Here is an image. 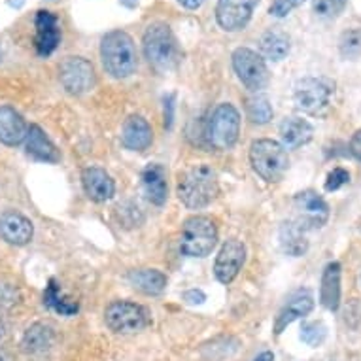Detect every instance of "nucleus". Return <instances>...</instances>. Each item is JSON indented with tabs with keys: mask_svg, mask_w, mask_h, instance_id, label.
Masks as SVG:
<instances>
[{
	"mask_svg": "<svg viewBox=\"0 0 361 361\" xmlns=\"http://www.w3.org/2000/svg\"><path fill=\"white\" fill-rule=\"evenodd\" d=\"M59 78L66 93L83 95L95 85V68L83 57H66L59 66Z\"/></svg>",
	"mask_w": 361,
	"mask_h": 361,
	"instance_id": "9d476101",
	"label": "nucleus"
},
{
	"mask_svg": "<svg viewBox=\"0 0 361 361\" xmlns=\"http://www.w3.org/2000/svg\"><path fill=\"white\" fill-rule=\"evenodd\" d=\"M144 55L157 71H172L180 61V48L171 27L161 21H155L146 29L142 38Z\"/></svg>",
	"mask_w": 361,
	"mask_h": 361,
	"instance_id": "7ed1b4c3",
	"label": "nucleus"
},
{
	"mask_svg": "<svg viewBox=\"0 0 361 361\" xmlns=\"http://www.w3.org/2000/svg\"><path fill=\"white\" fill-rule=\"evenodd\" d=\"M259 49L265 59H271L274 63L286 59L290 54V38L286 32L279 29H271L263 32L259 38Z\"/></svg>",
	"mask_w": 361,
	"mask_h": 361,
	"instance_id": "bb28decb",
	"label": "nucleus"
},
{
	"mask_svg": "<svg viewBox=\"0 0 361 361\" xmlns=\"http://www.w3.org/2000/svg\"><path fill=\"white\" fill-rule=\"evenodd\" d=\"M174 121V95H169L165 99V127L171 129Z\"/></svg>",
	"mask_w": 361,
	"mask_h": 361,
	"instance_id": "c9c22d12",
	"label": "nucleus"
},
{
	"mask_svg": "<svg viewBox=\"0 0 361 361\" xmlns=\"http://www.w3.org/2000/svg\"><path fill=\"white\" fill-rule=\"evenodd\" d=\"M142 185L149 202L155 207H163L169 197V185H166V171L157 163H152L142 171Z\"/></svg>",
	"mask_w": 361,
	"mask_h": 361,
	"instance_id": "412c9836",
	"label": "nucleus"
},
{
	"mask_svg": "<svg viewBox=\"0 0 361 361\" xmlns=\"http://www.w3.org/2000/svg\"><path fill=\"white\" fill-rule=\"evenodd\" d=\"M350 154L354 155L357 161H361V129L355 130L354 137L350 140Z\"/></svg>",
	"mask_w": 361,
	"mask_h": 361,
	"instance_id": "e433bc0d",
	"label": "nucleus"
},
{
	"mask_svg": "<svg viewBox=\"0 0 361 361\" xmlns=\"http://www.w3.org/2000/svg\"><path fill=\"white\" fill-rule=\"evenodd\" d=\"M246 114L252 123L265 125L273 119V104L261 93H254L246 99Z\"/></svg>",
	"mask_w": 361,
	"mask_h": 361,
	"instance_id": "c85d7f7f",
	"label": "nucleus"
},
{
	"mask_svg": "<svg viewBox=\"0 0 361 361\" xmlns=\"http://www.w3.org/2000/svg\"><path fill=\"white\" fill-rule=\"evenodd\" d=\"M279 238L284 254L291 255V257H301L302 254H307V229L299 221H286V224H282Z\"/></svg>",
	"mask_w": 361,
	"mask_h": 361,
	"instance_id": "393cba45",
	"label": "nucleus"
},
{
	"mask_svg": "<svg viewBox=\"0 0 361 361\" xmlns=\"http://www.w3.org/2000/svg\"><path fill=\"white\" fill-rule=\"evenodd\" d=\"M8 337H10V327H8L6 322L0 318V346L6 343Z\"/></svg>",
	"mask_w": 361,
	"mask_h": 361,
	"instance_id": "58836bf2",
	"label": "nucleus"
},
{
	"mask_svg": "<svg viewBox=\"0 0 361 361\" xmlns=\"http://www.w3.org/2000/svg\"><path fill=\"white\" fill-rule=\"evenodd\" d=\"M8 4L12 8H21L25 4V0H8Z\"/></svg>",
	"mask_w": 361,
	"mask_h": 361,
	"instance_id": "37998d69",
	"label": "nucleus"
},
{
	"mask_svg": "<svg viewBox=\"0 0 361 361\" xmlns=\"http://www.w3.org/2000/svg\"><path fill=\"white\" fill-rule=\"evenodd\" d=\"M36 36H35V48L36 54L40 57H49L54 54L61 42V30L57 25V16L48 10L36 12L35 18Z\"/></svg>",
	"mask_w": 361,
	"mask_h": 361,
	"instance_id": "4468645a",
	"label": "nucleus"
},
{
	"mask_svg": "<svg viewBox=\"0 0 361 361\" xmlns=\"http://www.w3.org/2000/svg\"><path fill=\"white\" fill-rule=\"evenodd\" d=\"M104 322L114 333H137L149 326V314L142 305L130 301H114L104 310Z\"/></svg>",
	"mask_w": 361,
	"mask_h": 361,
	"instance_id": "6e6552de",
	"label": "nucleus"
},
{
	"mask_svg": "<svg viewBox=\"0 0 361 361\" xmlns=\"http://www.w3.org/2000/svg\"><path fill=\"white\" fill-rule=\"evenodd\" d=\"M125 8H137L138 0H119Z\"/></svg>",
	"mask_w": 361,
	"mask_h": 361,
	"instance_id": "79ce46f5",
	"label": "nucleus"
},
{
	"mask_svg": "<svg viewBox=\"0 0 361 361\" xmlns=\"http://www.w3.org/2000/svg\"><path fill=\"white\" fill-rule=\"evenodd\" d=\"M184 299L191 302V305H202V302L207 301V295L201 290H190L184 293Z\"/></svg>",
	"mask_w": 361,
	"mask_h": 361,
	"instance_id": "4c0bfd02",
	"label": "nucleus"
},
{
	"mask_svg": "<svg viewBox=\"0 0 361 361\" xmlns=\"http://www.w3.org/2000/svg\"><path fill=\"white\" fill-rule=\"evenodd\" d=\"M127 279L133 288L146 295H161L166 288V276L157 269H135Z\"/></svg>",
	"mask_w": 361,
	"mask_h": 361,
	"instance_id": "a878e982",
	"label": "nucleus"
},
{
	"mask_svg": "<svg viewBox=\"0 0 361 361\" xmlns=\"http://www.w3.org/2000/svg\"><path fill=\"white\" fill-rule=\"evenodd\" d=\"M154 130L142 116H130L121 127V144L133 152H144L152 146Z\"/></svg>",
	"mask_w": 361,
	"mask_h": 361,
	"instance_id": "a211bd4d",
	"label": "nucleus"
},
{
	"mask_svg": "<svg viewBox=\"0 0 361 361\" xmlns=\"http://www.w3.org/2000/svg\"><path fill=\"white\" fill-rule=\"evenodd\" d=\"M44 305L54 310V312L61 314V316H74V314L80 310V305L78 301L66 297L63 291H61V286L57 284V280H49L48 288L44 291Z\"/></svg>",
	"mask_w": 361,
	"mask_h": 361,
	"instance_id": "cd10ccee",
	"label": "nucleus"
},
{
	"mask_svg": "<svg viewBox=\"0 0 361 361\" xmlns=\"http://www.w3.org/2000/svg\"><path fill=\"white\" fill-rule=\"evenodd\" d=\"M327 337V327L324 322H307L301 327V341L308 346H320Z\"/></svg>",
	"mask_w": 361,
	"mask_h": 361,
	"instance_id": "7c9ffc66",
	"label": "nucleus"
},
{
	"mask_svg": "<svg viewBox=\"0 0 361 361\" xmlns=\"http://www.w3.org/2000/svg\"><path fill=\"white\" fill-rule=\"evenodd\" d=\"M346 0H312V12L320 19H335L344 12Z\"/></svg>",
	"mask_w": 361,
	"mask_h": 361,
	"instance_id": "2f4dec72",
	"label": "nucleus"
},
{
	"mask_svg": "<svg viewBox=\"0 0 361 361\" xmlns=\"http://www.w3.org/2000/svg\"><path fill=\"white\" fill-rule=\"evenodd\" d=\"M254 361H274V354H273V352H269V350H267V352H261V354L257 355Z\"/></svg>",
	"mask_w": 361,
	"mask_h": 361,
	"instance_id": "a19ab883",
	"label": "nucleus"
},
{
	"mask_svg": "<svg viewBox=\"0 0 361 361\" xmlns=\"http://www.w3.org/2000/svg\"><path fill=\"white\" fill-rule=\"evenodd\" d=\"M219 191L218 174L207 163L188 166L178 174V199L190 210H201L216 199Z\"/></svg>",
	"mask_w": 361,
	"mask_h": 361,
	"instance_id": "f257e3e1",
	"label": "nucleus"
},
{
	"mask_svg": "<svg viewBox=\"0 0 361 361\" xmlns=\"http://www.w3.org/2000/svg\"><path fill=\"white\" fill-rule=\"evenodd\" d=\"M320 301L327 310H337L341 305V263H327L322 274Z\"/></svg>",
	"mask_w": 361,
	"mask_h": 361,
	"instance_id": "b1692460",
	"label": "nucleus"
},
{
	"mask_svg": "<svg viewBox=\"0 0 361 361\" xmlns=\"http://www.w3.org/2000/svg\"><path fill=\"white\" fill-rule=\"evenodd\" d=\"M82 185L85 195L95 202L110 201L116 193L112 176L101 166H87L82 172Z\"/></svg>",
	"mask_w": 361,
	"mask_h": 361,
	"instance_id": "dca6fc26",
	"label": "nucleus"
},
{
	"mask_svg": "<svg viewBox=\"0 0 361 361\" xmlns=\"http://www.w3.org/2000/svg\"><path fill=\"white\" fill-rule=\"evenodd\" d=\"M305 0H273V4L269 8V13L274 18H286L295 8H299Z\"/></svg>",
	"mask_w": 361,
	"mask_h": 361,
	"instance_id": "f704fd0d",
	"label": "nucleus"
},
{
	"mask_svg": "<svg viewBox=\"0 0 361 361\" xmlns=\"http://www.w3.org/2000/svg\"><path fill=\"white\" fill-rule=\"evenodd\" d=\"M25 148L32 159L42 161V163H57L61 159L59 149L55 148V144L46 137V133L38 125L29 127V133L25 138Z\"/></svg>",
	"mask_w": 361,
	"mask_h": 361,
	"instance_id": "aec40b11",
	"label": "nucleus"
},
{
	"mask_svg": "<svg viewBox=\"0 0 361 361\" xmlns=\"http://www.w3.org/2000/svg\"><path fill=\"white\" fill-rule=\"evenodd\" d=\"M101 59L106 72L116 80L129 78L137 71V48L125 30H112L101 42Z\"/></svg>",
	"mask_w": 361,
	"mask_h": 361,
	"instance_id": "f03ea898",
	"label": "nucleus"
},
{
	"mask_svg": "<svg viewBox=\"0 0 361 361\" xmlns=\"http://www.w3.org/2000/svg\"><path fill=\"white\" fill-rule=\"evenodd\" d=\"M57 341V333L49 324H32V326L25 331L23 338H21V348L25 354H42L48 352Z\"/></svg>",
	"mask_w": 361,
	"mask_h": 361,
	"instance_id": "5701e85b",
	"label": "nucleus"
},
{
	"mask_svg": "<svg viewBox=\"0 0 361 361\" xmlns=\"http://www.w3.org/2000/svg\"><path fill=\"white\" fill-rule=\"evenodd\" d=\"M333 93H335V83L331 80H327V78H302L295 83L293 101L301 112L316 116L329 106Z\"/></svg>",
	"mask_w": 361,
	"mask_h": 361,
	"instance_id": "0eeeda50",
	"label": "nucleus"
},
{
	"mask_svg": "<svg viewBox=\"0 0 361 361\" xmlns=\"http://www.w3.org/2000/svg\"><path fill=\"white\" fill-rule=\"evenodd\" d=\"M259 0H218L216 21L227 32L243 30L252 19Z\"/></svg>",
	"mask_w": 361,
	"mask_h": 361,
	"instance_id": "f8f14e48",
	"label": "nucleus"
},
{
	"mask_svg": "<svg viewBox=\"0 0 361 361\" xmlns=\"http://www.w3.org/2000/svg\"><path fill=\"white\" fill-rule=\"evenodd\" d=\"M35 227L29 218H25L23 214L10 210L0 216V237L4 238L8 244L13 246H25L32 240Z\"/></svg>",
	"mask_w": 361,
	"mask_h": 361,
	"instance_id": "2eb2a0df",
	"label": "nucleus"
},
{
	"mask_svg": "<svg viewBox=\"0 0 361 361\" xmlns=\"http://www.w3.org/2000/svg\"><path fill=\"white\" fill-rule=\"evenodd\" d=\"M346 184H350L348 171H344V169L337 166V169H333V171L327 174L326 191H337Z\"/></svg>",
	"mask_w": 361,
	"mask_h": 361,
	"instance_id": "72a5a7b5",
	"label": "nucleus"
},
{
	"mask_svg": "<svg viewBox=\"0 0 361 361\" xmlns=\"http://www.w3.org/2000/svg\"><path fill=\"white\" fill-rule=\"evenodd\" d=\"M19 301V290L13 284L0 282V310L16 307Z\"/></svg>",
	"mask_w": 361,
	"mask_h": 361,
	"instance_id": "473e14b6",
	"label": "nucleus"
},
{
	"mask_svg": "<svg viewBox=\"0 0 361 361\" xmlns=\"http://www.w3.org/2000/svg\"><path fill=\"white\" fill-rule=\"evenodd\" d=\"M338 51L343 55L344 59H355L361 54V29L344 30L338 40Z\"/></svg>",
	"mask_w": 361,
	"mask_h": 361,
	"instance_id": "c756f323",
	"label": "nucleus"
},
{
	"mask_svg": "<svg viewBox=\"0 0 361 361\" xmlns=\"http://www.w3.org/2000/svg\"><path fill=\"white\" fill-rule=\"evenodd\" d=\"M246 261V246L240 240L233 238L221 246L216 263H214V274L221 284H231L237 279V274L243 271Z\"/></svg>",
	"mask_w": 361,
	"mask_h": 361,
	"instance_id": "ddd939ff",
	"label": "nucleus"
},
{
	"mask_svg": "<svg viewBox=\"0 0 361 361\" xmlns=\"http://www.w3.org/2000/svg\"><path fill=\"white\" fill-rule=\"evenodd\" d=\"M297 210V221L305 227V229H322L329 219V207L316 191L307 190L297 193L293 199Z\"/></svg>",
	"mask_w": 361,
	"mask_h": 361,
	"instance_id": "9b49d317",
	"label": "nucleus"
},
{
	"mask_svg": "<svg viewBox=\"0 0 361 361\" xmlns=\"http://www.w3.org/2000/svg\"><path fill=\"white\" fill-rule=\"evenodd\" d=\"M0 55H2V54H0Z\"/></svg>",
	"mask_w": 361,
	"mask_h": 361,
	"instance_id": "a18cd8bd",
	"label": "nucleus"
},
{
	"mask_svg": "<svg viewBox=\"0 0 361 361\" xmlns=\"http://www.w3.org/2000/svg\"><path fill=\"white\" fill-rule=\"evenodd\" d=\"M314 137V127L302 118H288L280 123V138L282 146L288 149L301 148Z\"/></svg>",
	"mask_w": 361,
	"mask_h": 361,
	"instance_id": "4be33fe9",
	"label": "nucleus"
},
{
	"mask_svg": "<svg viewBox=\"0 0 361 361\" xmlns=\"http://www.w3.org/2000/svg\"><path fill=\"white\" fill-rule=\"evenodd\" d=\"M0 361H12V357L6 352H0Z\"/></svg>",
	"mask_w": 361,
	"mask_h": 361,
	"instance_id": "c03bdc74",
	"label": "nucleus"
},
{
	"mask_svg": "<svg viewBox=\"0 0 361 361\" xmlns=\"http://www.w3.org/2000/svg\"><path fill=\"white\" fill-rule=\"evenodd\" d=\"M208 140L214 148L231 149L240 135V114L231 102H221L214 108L207 125Z\"/></svg>",
	"mask_w": 361,
	"mask_h": 361,
	"instance_id": "423d86ee",
	"label": "nucleus"
},
{
	"mask_svg": "<svg viewBox=\"0 0 361 361\" xmlns=\"http://www.w3.org/2000/svg\"><path fill=\"white\" fill-rule=\"evenodd\" d=\"M29 125L23 116L12 106H0V142L19 146L27 138Z\"/></svg>",
	"mask_w": 361,
	"mask_h": 361,
	"instance_id": "6ab92c4d",
	"label": "nucleus"
},
{
	"mask_svg": "<svg viewBox=\"0 0 361 361\" xmlns=\"http://www.w3.org/2000/svg\"><path fill=\"white\" fill-rule=\"evenodd\" d=\"M233 68L238 80L250 89L252 93H259L269 83V68L265 59L250 48H238L233 51Z\"/></svg>",
	"mask_w": 361,
	"mask_h": 361,
	"instance_id": "1a4fd4ad",
	"label": "nucleus"
},
{
	"mask_svg": "<svg viewBox=\"0 0 361 361\" xmlns=\"http://www.w3.org/2000/svg\"><path fill=\"white\" fill-rule=\"evenodd\" d=\"M314 308V297L308 290H299L295 291L293 295L286 301V305L282 307V310L276 316V322H274V333L280 335L284 331L286 327L293 324L295 320L307 316V314L312 312Z\"/></svg>",
	"mask_w": 361,
	"mask_h": 361,
	"instance_id": "f3484780",
	"label": "nucleus"
},
{
	"mask_svg": "<svg viewBox=\"0 0 361 361\" xmlns=\"http://www.w3.org/2000/svg\"><path fill=\"white\" fill-rule=\"evenodd\" d=\"M178 2H180L184 8H188V10H197V8L202 6V2H204V0H178Z\"/></svg>",
	"mask_w": 361,
	"mask_h": 361,
	"instance_id": "ea45409f",
	"label": "nucleus"
},
{
	"mask_svg": "<svg viewBox=\"0 0 361 361\" xmlns=\"http://www.w3.org/2000/svg\"><path fill=\"white\" fill-rule=\"evenodd\" d=\"M250 165L257 176L274 184L280 182L290 169V157L282 144L271 138H259L250 146Z\"/></svg>",
	"mask_w": 361,
	"mask_h": 361,
	"instance_id": "20e7f679",
	"label": "nucleus"
},
{
	"mask_svg": "<svg viewBox=\"0 0 361 361\" xmlns=\"http://www.w3.org/2000/svg\"><path fill=\"white\" fill-rule=\"evenodd\" d=\"M218 244V227L208 216H191L182 225L180 250L188 257H204Z\"/></svg>",
	"mask_w": 361,
	"mask_h": 361,
	"instance_id": "39448f33",
	"label": "nucleus"
}]
</instances>
